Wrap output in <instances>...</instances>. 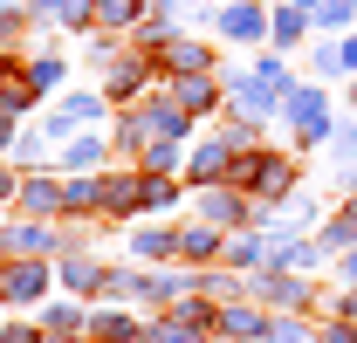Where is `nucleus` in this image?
Segmentation results:
<instances>
[{
    "instance_id": "f257e3e1",
    "label": "nucleus",
    "mask_w": 357,
    "mask_h": 343,
    "mask_svg": "<svg viewBox=\"0 0 357 343\" xmlns=\"http://www.w3.org/2000/svg\"><path fill=\"white\" fill-rule=\"evenodd\" d=\"M234 185L261 206H282L296 185H303V151H275V144H255L234 158Z\"/></svg>"
},
{
    "instance_id": "f03ea898",
    "label": "nucleus",
    "mask_w": 357,
    "mask_h": 343,
    "mask_svg": "<svg viewBox=\"0 0 357 343\" xmlns=\"http://www.w3.org/2000/svg\"><path fill=\"white\" fill-rule=\"evenodd\" d=\"M275 124H289V151H323L330 130H337V117H330V89H323V83H296L289 96H282Z\"/></svg>"
},
{
    "instance_id": "7ed1b4c3",
    "label": "nucleus",
    "mask_w": 357,
    "mask_h": 343,
    "mask_svg": "<svg viewBox=\"0 0 357 343\" xmlns=\"http://www.w3.org/2000/svg\"><path fill=\"white\" fill-rule=\"evenodd\" d=\"M213 35L234 48H268V0H213L206 7Z\"/></svg>"
},
{
    "instance_id": "20e7f679",
    "label": "nucleus",
    "mask_w": 357,
    "mask_h": 343,
    "mask_svg": "<svg viewBox=\"0 0 357 343\" xmlns=\"http://www.w3.org/2000/svg\"><path fill=\"white\" fill-rule=\"evenodd\" d=\"M220 89H227V117H255V124H275V110H282V96L255 76V69H227L220 62Z\"/></svg>"
},
{
    "instance_id": "39448f33",
    "label": "nucleus",
    "mask_w": 357,
    "mask_h": 343,
    "mask_svg": "<svg viewBox=\"0 0 357 343\" xmlns=\"http://www.w3.org/2000/svg\"><path fill=\"white\" fill-rule=\"evenodd\" d=\"M158 83V62L144 55V48H124L110 69H103V96H110V110H124V103H144Z\"/></svg>"
},
{
    "instance_id": "423d86ee",
    "label": "nucleus",
    "mask_w": 357,
    "mask_h": 343,
    "mask_svg": "<svg viewBox=\"0 0 357 343\" xmlns=\"http://www.w3.org/2000/svg\"><path fill=\"white\" fill-rule=\"evenodd\" d=\"M55 289V261H35V254H14L0 268V309H28Z\"/></svg>"
},
{
    "instance_id": "0eeeda50",
    "label": "nucleus",
    "mask_w": 357,
    "mask_h": 343,
    "mask_svg": "<svg viewBox=\"0 0 357 343\" xmlns=\"http://www.w3.org/2000/svg\"><path fill=\"white\" fill-rule=\"evenodd\" d=\"M192 213L213 220L220 234H241V227H255V199L227 178V185H192Z\"/></svg>"
},
{
    "instance_id": "6e6552de",
    "label": "nucleus",
    "mask_w": 357,
    "mask_h": 343,
    "mask_svg": "<svg viewBox=\"0 0 357 343\" xmlns=\"http://www.w3.org/2000/svg\"><path fill=\"white\" fill-rule=\"evenodd\" d=\"M248 296L261 302V309L296 316V309H310V302H316V289H310V275H289V268H255V275H248Z\"/></svg>"
},
{
    "instance_id": "1a4fd4ad",
    "label": "nucleus",
    "mask_w": 357,
    "mask_h": 343,
    "mask_svg": "<svg viewBox=\"0 0 357 343\" xmlns=\"http://www.w3.org/2000/svg\"><path fill=\"white\" fill-rule=\"evenodd\" d=\"M158 76H220V48L206 35H172L158 48Z\"/></svg>"
},
{
    "instance_id": "9d476101",
    "label": "nucleus",
    "mask_w": 357,
    "mask_h": 343,
    "mask_svg": "<svg viewBox=\"0 0 357 343\" xmlns=\"http://www.w3.org/2000/svg\"><path fill=\"white\" fill-rule=\"evenodd\" d=\"M234 158H241V151L227 144L220 130H206V137L185 151V185H227V178H234Z\"/></svg>"
},
{
    "instance_id": "9b49d317",
    "label": "nucleus",
    "mask_w": 357,
    "mask_h": 343,
    "mask_svg": "<svg viewBox=\"0 0 357 343\" xmlns=\"http://www.w3.org/2000/svg\"><path fill=\"white\" fill-rule=\"evenodd\" d=\"M14 213L21 220H62V178H55V172H21Z\"/></svg>"
},
{
    "instance_id": "f8f14e48",
    "label": "nucleus",
    "mask_w": 357,
    "mask_h": 343,
    "mask_svg": "<svg viewBox=\"0 0 357 343\" xmlns=\"http://www.w3.org/2000/svg\"><path fill=\"white\" fill-rule=\"evenodd\" d=\"M158 89L172 96L185 117H213L227 103V89H220V76H158Z\"/></svg>"
},
{
    "instance_id": "ddd939ff",
    "label": "nucleus",
    "mask_w": 357,
    "mask_h": 343,
    "mask_svg": "<svg viewBox=\"0 0 357 343\" xmlns=\"http://www.w3.org/2000/svg\"><path fill=\"white\" fill-rule=\"evenodd\" d=\"M55 172H62V178H69V172H110V130H96V124L76 130V137L55 151Z\"/></svg>"
},
{
    "instance_id": "4468645a",
    "label": "nucleus",
    "mask_w": 357,
    "mask_h": 343,
    "mask_svg": "<svg viewBox=\"0 0 357 343\" xmlns=\"http://www.w3.org/2000/svg\"><path fill=\"white\" fill-rule=\"evenodd\" d=\"M83 337L89 343H144V316H131L124 302H103V309H89Z\"/></svg>"
},
{
    "instance_id": "2eb2a0df",
    "label": "nucleus",
    "mask_w": 357,
    "mask_h": 343,
    "mask_svg": "<svg viewBox=\"0 0 357 343\" xmlns=\"http://www.w3.org/2000/svg\"><path fill=\"white\" fill-rule=\"evenodd\" d=\"M144 213V172L124 165V172H103V220H137Z\"/></svg>"
},
{
    "instance_id": "dca6fc26",
    "label": "nucleus",
    "mask_w": 357,
    "mask_h": 343,
    "mask_svg": "<svg viewBox=\"0 0 357 343\" xmlns=\"http://www.w3.org/2000/svg\"><path fill=\"white\" fill-rule=\"evenodd\" d=\"M21 76H28V89L48 103L55 89L69 83V55H62V48H28V55H21Z\"/></svg>"
},
{
    "instance_id": "f3484780",
    "label": "nucleus",
    "mask_w": 357,
    "mask_h": 343,
    "mask_svg": "<svg viewBox=\"0 0 357 343\" xmlns=\"http://www.w3.org/2000/svg\"><path fill=\"white\" fill-rule=\"evenodd\" d=\"M62 220H103V172H69L62 178Z\"/></svg>"
},
{
    "instance_id": "a211bd4d",
    "label": "nucleus",
    "mask_w": 357,
    "mask_h": 343,
    "mask_svg": "<svg viewBox=\"0 0 357 343\" xmlns=\"http://www.w3.org/2000/svg\"><path fill=\"white\" fill-rule=\"evenodd\" d=\"M310 35H316V21L303 14V7H289V0H275V7H268V48H275V55L303 48Z\"/></svg>"
},
{
    "instance_id": "6ab92c4d",
    "label": "nucleus",
    "mask_w": 357,
    "mask_h": 343,
    "mask_svg": "<svg viewBox=\"0 0 357 343\" xmlns=\"http://www.w3.org/2000/svg\"><path fill=\"white\" fill-rule=\"evenodd\" d=\"M220 247H227V234L220 227H213V220H185V227H178V261H192V268H213V261H220Z\"/></svg>"
},
{
    "instance_id": "aec40b11",
    "label": "nucleus",
    "mask_w": 357,
    "mask_h": 343,
    "mask_svg": "<svg viewBox=\"0 0 357 343\" xmlns=\"http://www.w3.org/2000/svg\"><path fill=\"white\" fill-rule=\"evenodd\" d=\"M268 254H275V241H268L261 227H241V234H227L220 268H241V275H255V268H268Z\"/></svg>"
},
{
    "instance_id": "412c9836",
    "label": "nucleus",
    "mask_w": 357,
    "mask_h": 343,
    "mask_svg": "<svg viewBox=\"0 0 357 343\" xmlns=\"http://www.w3.org/2000/svg\"><path fill=\"white\" fill-rule=\"evenodd\" d=\"M7 158H14V172H55V137L42 130V117H35V124H21V137H14V151H7Z\"/></svg>"
},
{
    "instance_id": "4be33fe9",
    "label": "nucleus",
    "mask_w": 357,
    "mask_h": 343,
    "mask_svg": "<svg viewBox=\"0 0 357 343\" xmlns=\"http://www.w3.org/2000/svg\"><path fill=\"white\" fill-rule=\"evenodd\" d=\"M103 275H110V268L96 254H62L55 261V282H62L69 296H103Z\"/></svg>"
},
{
    "instance_id": "5701e85b",
    "label": "nucleus",
    "mask_w": 357,
    "mask_h": 343,
    "mask_svg": "<svg viewBox=\"0 0 357 343\" xmlns=\"http://www.w3.org/2000/svg\"><path fill=\"white\" fill-rule=\"evenodd\" d=\"M131 254L137 261H178V227H172V220L137 227V234H131Z\"/></svg>"
},
{
    "instance_id": "b1692460",
    "label": "nucleus",
    "mask_w": 357,
    "mask_h": 343,
    "mask_svg": "<svg viewBox=\"0 0 357 343\" xmlns=\"http://www.w3.org/2000/svg\"><path fill=\"white\" fill-rule=\"evenodd\" d=\"M323 151H330V165H337V192H344V185L357 178V117H337V130H330Z\"/></svg>"
},
{
    "instance_id": "393cba45",
    "label": "nucleus",
    "mask_w": 357,
    "mask_h": 343,
    "mask_svg": "<svg viewBox=\"0 0 357 343\" xmlns=\"http://www.w3.org/2000/svg\"><path fill=\"white\" fill-rule=\"evenodd\" d=\"M261 330H268L261 302H220V330L213 337H261Z\"/></svg>"
},
{
    "instance_id": "a878e982",
    "label": "nucleus",
    "mask_w": 357,
    "mask_h": 343,
    "mask_svg": "<svg viewBox=\"0 0 357 343\" xmlns=\"http://www.w3.org/2000/svg\"><path fill=\"white\" fill-rule=\"evenodd\" d=\"M28 28H35L28 0H7V7H0V48H7V55H28Z\"/></svg>"
},
{
    "instance_id": "bb28decb",
    "label": "nucleus",
    "mask_w": 357,
    "mask_h": 343,
    "mask_svg": "<svg viewBox=\"0 0 357 343\" xmlns=\"http://www.w3.org/2000/svg\"><path fill=\"white\" fill-rule=\"evenodd\" d=\"M144 21V0H96V28L103 35H131Z\"/></svg>"
},
{
    "instance_id": "cd10ccee",
    "label": "nucleus",
    "mask_w": 357,
    "mask_h": 343,
    "mask_svg": "<svg viewBox=\"0 0 357 343\" xmlns=\"http://www.w3.org/2000/svg\"><path fill=\"white\" fill-rule=\"evenodd\" d=\"M185 199L178 192V178L172 172H144V213H158V220H172V206Z\"/></svg>"
},
{
    "instance_id": "c85d7f7f",
    "label": "nucleus",
    "mask_w": 357,
    "mask_h": 343,
    "mask_svg": "<svg viewBox=\"0 0 357 343\" xmlns=\"http://www.w3.org/2000/svg\"><path fill=\"white\" fill-rule=\"evenodd\" d=\"M248 69H255V76H261L275 96H289V89H296V69H289V55H275V48H255V62H248Z\"/></svg>"
},
{
    "instance_id": "c756f323",
    "label": "nucleus",
    "mask_w": 357,
    "mask_h": 343,
    "mask_svg": "<svg viewBox=\"0 0 357 343\" xmlns=\"http://www.w3.org/2000/svg\"><path fill=\"white\" fill-rule=\"evenodd\" d=\"M55 103H62V110H69L83 130L103 124V110H110V96H103V89H69V96H55Z\"/></svg>"
},
{
    "instance_id": "7c9ffc66",
    "label": "nucleus",
    "mask_w": 357,
    "mask_h": 343,
    "mask_svg": "<svg viewBox=\"0 0 357 343\" xmlns=\"http://www.w3.org/2000/svg\"><path fill=\"white\" fill-rule=\"evenodd\" d=\"M137 172H185V151H178V137H151V144L137 151Z\"/></svg>"
},
{
    "instance_id": "2f4dec72",
    "label": "nucleus",
    "mask_w": 357,
    "mask_h": 343,
    "mask_svg": "<svg viewBox=\"0 0 357 343\" xmlns=\"http://www.w3.org/2000/svg\"><path fill=\"white\" fill-rule=\"evenodd\" d=\"M83 323H89V309H76V302H48V309H42L48 337H83Z\"/></svg>"
},
{
    "instance_id": "473e14b6",
    "label": "nucleus",
    "mask_w": 357,
    "mask_h": 343,
    "mask_svg": "<svg viewBox=\"0 0 357 343\" xmlns=\"http://www.w3.org/2000/svg\"><path fill=\"white\" fill-rule=\"evenodd\" d=\"M310 21H316V35H351L357 28V0H323Z\"/></svg>"
},
{
    "instance_id": "72a5a7b5",
    "label": "nucleus",
    "mask_w": 357,
    "mask_h": 343,
    "mask_svg": "<svg viewBox=\"0 0 357 343\" xmlns=\"http://www.w3.org/2000/svg\"><path fill=\"white\" fill-rule=\"evenodd\" d=\"M344 76V55H337V35H316L310 42V83H330Z\"/></svg>"
},
{
    "instance_id": "f704fd0d",
    "label": "nucleus",
    "mask_w": 357,
    "mask_h": 343,
    "mask_svg": "<svg viewBox=\"0 0 357 343\" xmlns=\"http://www.w3.org/2000/svg\"><path fill=\"white\" fill-rule=\"evenodd\" d=\"M261 343H316V323H303V316H275V309H268Z\"/></svg>"
},
{
    "instance_id": "c9c22d12",
    "label": "nucleus",
    "mask_w": 357,
    "mask_h": 343,
    "mask_svg": "<svg viewBox=\"0 0 357 343\" xmlns=\"http://www.w3.org/2000/svg\"><path fill=\"white\" fill-rule=\"evenodd\" d=\"M117 55H124V35H103V28L83 35V62H89V69H110Z\"/></svg>"
},
{
    "instance_id": "e433bc0d",
    "label": "nucleus",
    "mask_w": 357,
    "mask_h": 343,
    "mask_svg": "<svg viewBox=\"0 0 357 343\" xmlns=\"http://www.w3.org/2000/svg\"><path fill=\"white\" fill-rule=\"evenodd\" d=\"M144 343H213V337L185 330V323H172V316H144Z\"/></svg>"
},
{
    "instance_id": "4c0bfd02",
    "label": "nucleus",
    "mask_w": 357,
    "mask_h": 343,
    "mask_svg": "<svg viewBox=\"0 0 357 343\" xmlns=\"http://www.w3.org/2000/svg\"><path fill=\"white\" fill-rule=\"evenodd\" d=\"M42 130H48V137H55V151H62V144H69V137H76V130H83V124H76V117H69L62 103H48V110H42Z\"/></svg>"
},
{
    "instance_id": "58836bf2",
    "label": "nucleus",
    "mask_w": 357,
    "mask_h": 343,
    "mask_svg": "<svg viewBox=\"0 0 357 343\" xmlns=\"http://www.w3.org/2000/svg\"><path fill=\"white\" fill-rule=\"evenodd\" d=\"M316 343H357V323L330 309V323H316Z\"/></svg>"
},
{
    "instance_id": "ea45409f",
    "label": "nucleus",
    "mask_w": 357,
    "mask_h": 343,
    "mask_svg": "<svg viewBox=\"0 0 357 343\" xmlns=\"http://www.w3.org/2000/svg\"><path fill=\"white\" fill-rule=\"evenodd\" d=\"M330 282H344V289H357V247H344V254H330Z\"/></svg>"
},
{
    "instance_id": "a19ab883",
    "label": "nucleus",
    "mask_w": 357,
    "mask_h": 343,
    "mask_svg": "<svg viewBox=\"0 0 357 343\" xmlns=\"http://www.w3.org/2000/svg\"><path fill=\"white\" fill-rule=\"evenodd\" d=\"M337 55H344V76L357 83V28H351V35H337Z\"/></svg>"
},
{
    "instance_id": "79ce46f5",
    "label": "nucleus",
    "mask_w": 357,
    "mask_h": 343,
    "mask_svg": "<svg viewBox=\"0 0 357 343\" xmlns=\"http://www.w3.org/2000/svg\"><path fill=\"white\" fill-rule=\"evenodd\" d=\"M0 343H42V323H14V330H0Z\"/></svg>"
},
{
    "instance_id": "37998d69",
    "label": "nucleus",
    "mask_w": 357,
    "mask_h": 343,
    "mask_svg": "<svg viewBox=\"0 0 357 343\" xmlns=\"http://www.w3.org/2000/svg\"><path fill=\"white\" fill-rule=\"evenodd\" d=\"M14 137H21V117H7V110H0V158L14 151Z\"/></svg>"
},
{
    "instance_id": "c03bdc74",
    "label": "nucleus",
    "mask_w": 357,
    "mask_h": 343,
    "mask_svg": "<svg viewBox=\"0 0 357 343\" xmlns=\"http://www.w3.org/2000/svg\"><path fill=\"white\" fill-rule=\"evenodd\" d=\"M289 7H303V14H316V7H323V0H289Z\"/></svg>"
},
{
    "instance_id": "a18cd8bd",
    "label": "nucleus",
    "mask_w": 357,
    "mask_h": 343,
    "mask_svg": "<svg viewBox=\"0 0 357 343\" xmlns=\"http://www.w3.org/2000/svg\"><path fill=\"white\" fill-rule=\"evenodd\" d=\"M213 343H261V337H213Z\"/></svg>"
},
{
    "instance_id": "49530a36",
    "label": "nucleus",
    "mask_w": 357,
    "mask_h": 343,
    "mask_svg": "<svg viewBox=\"0 0 357 343\" xmlns=\"http://www.w3.org/2000/svg\"><path fill=\"white\" fill-rule=\"evenodd\" d=\"M351 110H357V83H351Z\"/></svg>"
}]
</instances>
